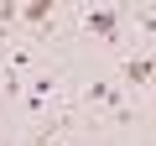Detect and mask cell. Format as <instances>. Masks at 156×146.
I'll list each match as a JSON object with an SVG mask.
<instances>
[{
	"mask_svg": "<svg viewBox=\"0 0 156 146\" xmlns=\"http://www.w3.org/2000/svg\"><path fill=\"white\" fill-rule=\"evenodd\" d=\"M83 26H89L94 37H104V42H120V11H115V5H94V11L83 16Z\"/></svg>",
	"mask_w": 156,
	"mask_h": 146,
	"instance_id": "1",
	"label": "cell"
},
{
	"mask_svg": "<svg viewBox=\"0 0 156 146\" xmlns=\"http://www.w3.org/2000/svg\"><path fill=\"white\" fill-rule=\"evenodd\" d=\"M57 94V73H42V78L26 84V110H47V99Z\"/></svg>",
	"mask_w": 156,
	"mask_h": 146,
	"instance_id": "2",
	"label": "cell"
},
{
	"mask_svg": "<svg viewBox=\"0 0 156 146\" xmlns=\"http://www.w3.org/2000/svg\"><path fill=\"white\" fill-rule=\"evenodd\" d=\"M151 73H156V57H125L120 78H125L130 89H140V84H151Z\"/></svg>",
	"mask_w": 156,
	"mask_h": 146,
	"instance_id": "3",
	"label": "cell"
},
{
	"mask_svg": "<svg viewBox=\"0 0 156 146\" xmlns=\"http://www.w3.org/2000/svg\"><path fill=\"white\" fill-rule=\"evenodd\" d=\"M89 99H99V104H115V110H120V84L94 78V84H89Z\"/></svg>",
	"mask_w": 156,
	"mask_h": 146,
	"instance_id": "4",
	"label": "cell"
},
{
	"mask_svg": "<svg viewBox=\"0 0 156 146\" xmlns=\"http://www.w3.org/2000/svg\"><path fill=\"white\" fill-rule=\"evenodd\" d=\"M52 16V0H21V21H31V26H42Z\"/></svg>",
	"mask_w": 156,
	"mask_h": 146,
	"instance_id": "5",
	"label": "cell"
}]
</instances>
